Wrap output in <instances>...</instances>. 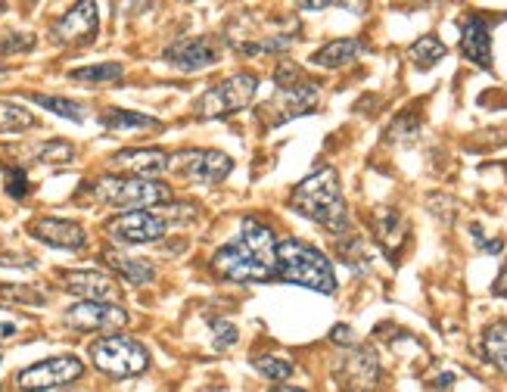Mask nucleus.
Wrapping results in <instances>:
<instances>
[{
  "instance_id": "f257e3e1",
  "label": "nucleus",
  "mask_w": 507,
  "mask_h": 392,
  "mask_svg": "<svg viewBox=\"0 0 507 392\" xmlns=\"http://www.w3.org/2000/svg\"><path fill=\"white\" fill-rule=\"evenodd\" d=\"M212 271L228 284H268L277 278V237L258 218H243L234 240L212 252Z\"/></svg>"
},
{
  "instance_id": "f03ea898",
  "label": "nucleus",
  "mask_w": 507,
  "mask_h": 392,
  "mask_svg": "<svg viewBox=\"0 0 507 392\" xmlns=\"http://www.w3.org/2000/svg\"><path fill=\"white\" fill-rule=\"evenodd\" d=\"M290 205L303 218L321 224V228L337 233V237L349 233V209H346V199H342V190H340V175L330 169V165L303 178V181L293 187Z\"/></svg>"
},
{
  "instance_id": "7ed1b4c3",
  "label": "nucleus",
  "mask_w": 507,
  "mask_h": 392,
  "mask_svg": "<svg viewBox=\"0 0 507 392\" xmlns=\"http://www.w3.org/2000/svg\"><path fill=\"white\" fill-rule=\"evenodd\" d=\"M277 280L324 296L337 293V271H333L330 259L296 237L277 240Z\"/></svg>"
},
{
  "instance_id": "20e7f679",
  "label": "nucleus",
  "mask_w": 507,
  "mask_h": 392,
  "mask_svg": "<svg viewBox=\"0 0 507 392\" xmlns=\"http://www.w3.org/2000/svg\"><path fill=\"white\" fill-rule=\"evenodd\" d=\"M91 196L103 205H115L125 212H147L153 205L171 203V187L162 181H147V178L128 175H103L100 181L87 184Z\"/></svg>"
},
{
  "instance_id": "39448f33",
  "label": "nucleus",
  "mask_w": 507,
  "mask_h": 392,
  "mask_svg": "<svg viewBox=\"0 0 507 392\" xmlns=\"http://www.w3.org/2000/svg\"><path fill=\"white\" fill-rule=\"evenodd\" d=\"M94 368L100 374L113 377V380H128V377H140L149 368V352L140 340H131L125 333H109L91 342L87 349Z\"/></svg>"
},
{
  "instance_id": "423d86ee",
  "label": "nucleus",
  "mask_w": 507,
  "mask_h": 392,
  "mask_svg": "<svg viewBox=\"0 0 507 392\" xmlns=\"http://www.w3.org/2000/svg\"><path fill=\"white\" fill-rule=\"evenodd\" d=\"M258 94V75L252 72H237L231 78L218 81V85L205 87L200 100L194 103V115L203 122L209 119H228V115L246 109Z\"/></svg>"
},
{
  "instance_id": "0eeeda50",
  "label": "nucleus",
  "mask_w": 507,
  "mask_h": 392,
  "mask_svg": "<svg viewBox=\"0 0 507 392\" xmlns=\"http://www.w3.org/2000/svg\"><path fill=\"white\" fill-rule=\"evenodd\" d=\"M85 377V361L75 355H50V359L29 364L16 374V387L23 392H50L72 387Z\"/></svg>"
},
{
  "instance_id": "6e6552de",
  "label": "nucleus",
  "mask_w": 507,
  "mask_h": 392,
  "mask_svg": "<svg viewBox=\"0 0 507 392\" xmlns=\"http://www.w3.org/2000/svg\"><path fill=\"white\" fill-rule=\"evenodd\" d=\"M333 377H337L342 392H376L380 377H383L380 355H376L371 346H352L337 361Z\"/></svg>"
},
{
  "instance_id": "1a4fd4ad",
  "label": "nucleus",
  "mask_w": 507,
  "mask_h": 392,
  "mask_svg": "<svg viewBox=\"0 0 507 392\" xmlns=\"http://www.w3.org/2000/svg\"><path fill=\"white\" fill-rule=\"evenodd\" d=\"M128 321L131 318L119 302H75L63 315V324L78 333H115Z\"/></svg>"
},
{
  "instance_id": "9d476101",
  "label": "nucleus",
  "mask_w": 507,
  "mask_h": 392,
  "mask_svg": "<svg viewBox=\"0 0 507 392\" xmlns=\"http://www.w3.org/2000/svg\"><path fill=\"white\" fill-rule=\"evenodd\" d=\"M103 233L122 246H140L166 237L168 224L156 212H119V215L103 222Z\"/></svg>"
},
{
  "instance_id": "9b49d317",
  "label": "nucleus",
  "mask_w": 507,
  "mask_h": 392,
  "mask_svg": "<svg viewBox=\"0 0 507 392\" xmlns=\"http://www.w3.org/2000/svg\"><path fill=\"white\" fill-rule=\"evenodd\" d=\"M97 32H100L97 4L85 0V4L68 6L63 16L50 25V41L53 44H66V47H85L97 41Z\"/></svg>"
},
{
  "instance_id": "f8f14e48",
  "label": "nucleus",
  "mask_w": 507,
  "mask_h": 392,
  "mask_svg": "<svg viewBox=\"0 0 507 392\" xmlns=\"http://www.w3.org/2000/svg\"><path fill=\"white\" fill-rule=\"evenodd\" d=\"M318 97H321L318 85H314V81H308V78L299 81V85H293V87H277L274 100H268L262 106L265 109V113H262L265 125L280 128L284 122L296 119V115L312 113V109L318 106Z\"/></svg>"
},
{
  "instance_id": "ddd939ff",
  "label": "nucleus",
  "mask_w": 507,
  "mask_h": 392,
  "mask_svg": "<svg viewBox=\"0 0 507 392\" xmlns=\"http://www.w3.org/2000/svg\"><path fill=\"white\" fill-rule=\"evenodd\" d=\"M175 160L181 162H171L168 169H177L184 178H190L194 184H203V187L222 184L234 169V160L222 150H190V153H181Z\"/></svg>"
},
{
  "instance_id": "4468645a",
  "label": "nucleus",
  "mask_w": 507,
  "mask_h": 392,
  "mask_svg": "<svg viewBox=\"0 0 507 392\" xmlns=\"http://www.w3.org/2000/svg\"><path fill=\"white\" fill-rule=\"evenodd\" d=\"M218 57H222V50H218L215 38H209V34L181 38L175 44H168L166 53H162V59L175 68H181V72H200L205 66H215Z\"/></svg>"
},
{
  "instance_id": "2eb2a0df",
  "label": "nucleus",
  "mask_w": 507,
  "mask_h": 392,
  "mask_svg": "<svg viewBox=\"0 0 507 392\" xmlns=\"http://www.w3.org/2000/svg\"><path fill=\"white\" fill-rule=\"evenodd\" d=\"M29 233L38 243L53 246V250L75 252L87 246V231L78 222H72V218H53V215L34 218V222H29Z\"/></svg>"
},
{
  "instance_id": "dca6fc26",
  "label": "nucleus",
  "mask_w": 507,
  "mask_h": 392,
  "mask_svg": "<svg viewBox=\"0 0 507 392\" xmlns=\"http://www.w3.org/2000/svg\"><path fill=\"white\" fill-rule=\"evenodd\" d=\"M115 171H125L128 178H147L156 181L159 175H166L171 156L159 147H134V150H119V153L109 160Z\"/></svg>"
},
{
  "instance_id": "f3484780",
  "label": "nucleus",
  "mask_w": 507,
  "mask_h": 392,
  "mask_svg": "<svg viewBox=\"0 0 507 392\" xmlns=\"http://www.w3.org/2000/svg\"><path fill=\"white\" fill-rule=\"evenodd\" d=\"M59 287L66 293L78 296L81 302H115L119 299V287L109 274L103 271H59Z\"/></svg>"
},
{
  "instance_id": "a211bd4d",
  "label": "nucleus",
  "mask_w": 507,
  "mask_h": 392,
  "mask_svg": "<svg viewBox=\"0 0 507 392\" xmlns=\"http://www.w3.org/2000/svg\"><path fill=\"white\" fill-rule=\"evenodd\" d=\"M461 53L479 68H492V29L483 16L470 13L461 23Z\"/></svg>"
},
{
  "instance_id": "6ab92c4d",
  "label": "nucleus",
  "mask_w": 507,
  "mask_h": 392,
  "mask_svg": "<svg viewBox=\"0 0 507 392\" xmlns=\"http://www.w3.org/2000/svg\"><path fill=\"white\" fill-rule=\"evenodd\" d=\"M103 261H106L109 268L115 271V278H122L125 284L131 287H147L156 280V265L149 259H137V256H125V252H115V250H106L103 252Z\"/></svg>"
},
{
  "instance_id": "aec40b11",
  "label": "nucleus",
  "mask_w": 507,
  "mask_h": 392,
  "mask_svg": "<svg viewBox=\"0 0 507 392\" xmlns=\"http://www.w3.org/2000/svg\"><path fill=\"white\" fill-rule=\"evenodd\" d=\"M365 50H367V44L361 38H340V41H330V44H324L321 50H314L312 53V66L340 68V66L355 63V59H358Z\"/></svg>"
},
{
  "instance_id": "412c9836",
  "label": "nucleus",
  "mask_w": 507,
  "mask_h": 392,
  "mask_svg": "<svg viewBox=\"0 0 507 392\" xmlns=\"http://www.w3.org/2000/svg\"><path fill=\"white\" fill-rule=\"evenodd\" d=\"M374 233L380 240V246L395 256L402 250V243L408 240V228H405V218L399 215L395 209H376L374 212Z\"/></svg>"
},
{
  "instance_id": "4be33fe9",
  "label": "nucleus",
  "mask_w": 507,
  "mask_h": 392,
  "mask_svg": "<svg viewBox=\"0 0 507 392\" xmlns=\"http://www.w3.org/2000/svg\"><path fill=\"white\" fill-rule=\"evenodd\" d=\"M100 125L106 131H156L162 128V122L156 115L131 113V109H106L100 115Z\"/></svg>"
},
{
  "instance_id": "5701e85b",
  "label": "nucleus",
  "mask_w": 507,
  "mask_h": 392,
  "mask_svg": "<svg viewBox=\"0 0 507 392\" xmlns=\"http://www.w3.org/2000/svg\"><path fill=\"white\" fill-rule=\"evenodd\" d=\"M483 355H485V361L495 364L502 374H507V324L504 321H495V324L485 327Z\"/></svg>"
},
{
  "instance_id": "b1692460",
  "label": "nucleus",
  "mask_w": 507,
  "mask_h": 392,
  "mask_svg": "<svg viewBox=\"0 0 507 392\" xmlns=\"http://www.w3.org/2000/svg\"><path fill=\"white\" fill-rule=\"evenodd\" d=\"M38 125L32 109H25L23 103L0 100V134H19V131H32Z\"/></svg>"
},
{
  "instance_id": "393cba45",
  "label": "nucleus",
  "mask_w": 507,
  "mask_h": 392,
  "mask_svg": "<svg viewBox=\"0 0 507 392\" xmlns=\"http://www.w3.org/2000/svg\"><path fill=\"white\" fill-rule=\"evenodd\" d=\"M445 53H448V47H445L436 34H421V38L411 44L408 57L417 68H433L439 59H445Z\"/></svg>"
},
{
  "instance_id": "a878e982",
  "label": "nucleus",
  "mask_w": 507,
  "mask_h": 392,
  "mask_svg": "<svg viewBox=\"0 0 507 392\" xmlns=\"http://www.w3.org/2000/svg\"><path fill=\"white\" fill-rule=\"evenodd\" d=\"M122 75H125V66L122 63H94V66L72 68L68 78L81 81V85H113V81H119Z\"/></svg>"
},
{
  "instance_id": "bb28decb",
  "label": "nucleus",
  "mask_w": 507,
  "mask_h": 392,
  "mask_svg": "<svg viewBox=\"0 0 507 392\" xmlns=\"http://www.w3.org/2000/svg\"><path fill=\"white\" fill-rule=\"evenodd\" d=\"M32 103H38L41 109H47V113L59 115V119H68V122H85V106L68 97H53V94H32Z\"/></svg>"
},
{
  "instance_id": "cd10ccee",
  "label": "nucleus",
  "mask_w": 507,
  "mask_h": 392,
  "mask_svg": "<svg viewBox=\"0 0 507 392\" xmlns=\"http://www.w3.org/2000/svg\"><path fill=\"white\" fill-rule=\"evenodd\" d=\"M0 299L4 302H13V305H32V308H41L47 305V296L41 287H32V284H0Z\"/></svg>"
},
{
  "instance_id": "c85d7f7f",
  "label": "nucleus",
  "mask_w": 507,
  "mask_h": 392,
  "mask_svg": "<svg viewBox=\"0 0 507 392\" xmlns=\"http://www.w3.org/2000/svg\"><path fill=\"white\" fill-rule=\"evenodd\" d=\"M337 250H340V259L346 261L349 268H355V271H367V268H371V256H367L365 240L355 237V233H342Z\"/></svg>"
},
{
  "instance_id": "c756f323",
  "label": "nucleus",
  "mask_w": 507,
  "mask_h": 392,
  "mask_svg": "<svg viewBox=\"0 0 507 392\" xmlns=\"http://www.w3.org/2000/svg\"><path fill=\"white\" fill-rule=\"evenodd\" d=\"M252 368H256L262 377H268L271 383H284L293 377L296 364L290 359H280V355H256V359H252Z\"/></svg>"
},
{
  "instance_id": "7c9ffc66",
  "label": "nucleus",
  "mask_w": 507,
  "mask_h": 392,
  "mask_svg": "<svg viewBox=\"0 0 507 392\" xmlns=\"http://www.w3.org/2000/svg\"><path fill=\"white\" fill-rule=\"evenodd\" d=\"M293 44H296V34H271V38L252 41V44H234V50L243 57H256V53H286Z\"/></svg>"
},
{
  "instance_id": "2f4dec72",
  "label": "nucleus",
  "mask_w": 507,
  "mask_h": 392,
  "mask_svg": "<svg viewBox=\"0 0 507 392\" xmlns=\"http://www.w3.org/2000/svg\"><path fill=\"white\" fill-rule=\"evenodd\" d=\"M34 160L47 165H68L75 160V143L68 141H44L34 147Z\"/></svg>"
},
{
  "instance_id": "473e14b6",
  "label": "nucleus",
  "mask_w": 507,
  "mask_h": 392,
  "mask_svg": "<svg viewBox=\"0 0 507 392\" xmlns=\"http://www.w3.org/2000/svg\"><path fill=\"white\" fill-rule=\"evenodd\" d=\"M421 137V119L414 113H402L393 125L386 128V141L393 143H414Z\"/></svg>"
},
{
  "instance_id": "72a5a7b5",
  "label": "nucleus",
  "mask_w": 507,
  "mask_h": 392,
  "mask_svg": "<svg viewBox=\"0 0 507 392\" xmlns=\"http://www.w3.org/2000/svg\"><path fill=\"white\" fill-rule=\"evenodd\" d=\"M34 50V34L29 32H13L0 41V57H13V53H29Z\"/></svg>"
},
{
  "instance_id": "f704fd0d",
  "label": "nucleus",
  "mask_w": 507,
  "mask_h": 392,
  "mask_svg": "<svg viewBox=\"0 0 507 392\" xmlns=\"http://www.w3.org/2000/svg\"><path fill=\"white\" fill-rule=\"evenodd\" d=\"M299 81H305L303 68L293 63V59H280L277 68H274V85H277V87H293V85H299Z\"/></svg>"
},
{
  "instance_id": "c9c22d12",
  "label": "nucleus",
  "mask_w": 507,
  "mask_h": 392,
  "mask_svg": "<svg viewBox=\"0 0 507 392\" xmlns=\"http://www.w3.org/2000/svg\"><path fill=\"white\" fill-rule=\"evenodd\" d=\"M209 327H212V340H215V349H231L240 340V330L231 324V321H224V318H215Z\"/></svg>"
},
{
  "instance_id": "e433bc0d",
  "label": "nucleus",
  "mask_w": 507,
  "mask_h": 392,
  "mask_svg": "<svg viewBox=\"0 0 507 392\" xmlns=\"http://www.w3.org/2000/svg\"><path fill=\"white\" fill-rule=\"evenodd\" d=\"M6 194L13 199L29 196V175H25V169H6Z\"/></svg>"
},
{
  "instance_id": "4c0bfd02",
  "label": "nucleus",
  "mask_w": 507,
  "mask_h": 392,
  "mask_svg": "<svg viewBox=\"0 0 507 392\" xmlns=\"http://www.w3.org/2000/svg\"><path fill=\"white\" fill-rule=\"evenodd\" d=\"M162 222H171V218H177V222H190V218H196V205L194 203H166L162 205Z\"/></svg>"
},
{
  "instance_id": "58836bf2",
  "label": "nucleus",
  "mask_w": 507,
  "mask_h": 392,
  "mask_svg": "<svg viewBox=\"0 0 507 392\" xmlns=\"http://www.w3.org/2000/svg\"><path fill=\"white\" fill-rule=\"evenodd\" d=\"M330 342H337V346L352 349V346H355V330L349 327V324H337V327L330 330Z\"/></svg>"
},
{
  "instance_id": "ea45409f",
  "label": "nucleus",
  "mask_w": 507,
  "mask_h": 392,
  "mask_svg": "<svg viewBox=\"0 0 507 392\" xmlns=\"http://www.w3.org/2000/svg\"><path fill=\"white\" fill-rule=\"evenodd\" d=\"M474 240L479 243V250H483V252H495V256H498V252L504 250L502 240H485L483 237V228H476V224H474Z\"/></svg>"
},
{
  "instance_id": "a19ab883",
  "label": "nucleus",
  "mask_w": 507,
  "mask_h": 392,
  "mask_svg": "<svg viewBox=\"0 0 507 392\" xmlns=\"http://www.w3.org/2000/svg\"><path fill=\"white\" fill-rule=\"evenodd\" d=\"M38 261L29 256H0V268H34Z\"/></svg>"
},
{
  "instance_id": "79ce46f5",
  "label": "nucleus",
  "mask_w": 507,
  "mask_h": 392,
  "mask_svg": "<svg viewBox=\"0 0 507 392\" xmlns=\"http://www.w3.org/2000/svg\"><path fill=\"white\" fill-rule=\"evenodd\" d=\"M492 293H495V296H507V265L502 268V274L495 278V287H492Z\"/></svg>"
},
{
  "instance_id": "37998d69",
  "label": "nucleus",
  "mask_w": 507,
  "mask_h": 392,
  "mask_svg": "<svg viewBox=\"0 0 507 392\" xmlns=\"http://www.w3.org/2000/svg\"><path fill=\"white\" fill-rule=\"evenodd\" d=\"M451 383H455V377H451V374H445V377H436V383H433V387H436V389H451Z\"/></svg>"
},
{
  "instance_id": "c03bdc74",
  "label": "nucleus",
  "mask_w": 507,
  "mask_h": 392,
  "mask_svg": "<svg viewBox=\"0 0 507 392\" xmlns=\"http://www.w3.org/2000/svg\"><path fill=\"white\" fill-rule=\"evenodd\" d=\"M271 392H308V389H299V387H274Z\"/></svg>"
},
{
  "instance_id": "a18cd8bd",
  "label": "nucleus",
  "mask_w": 507,
  "mask_h": 392,
  "mask_svg": "<svg viewBox=\"0 0 507 392\" xmlns=\"http://www.w3.org/2000/svg\"><path fill=\"white\" fill-rule=\"evenodd\" d=\"M0 361H4V355H0Z\"/></svg>"
},
{
  "instance_id": "49530a36",
  "label": "nucleus",
  "mask_w": 507,
  "mask_h": 392,
  "mask_svg": "<svg viewBox=\"0 0 507 392\" xmlns=\"http://www.w3.org/2000/svg\"><path fill=\"white\" fill-rule=\"evenodd\" d=\"M0 392H4V389H0Z\"/></svg>"
}]
</instances>
